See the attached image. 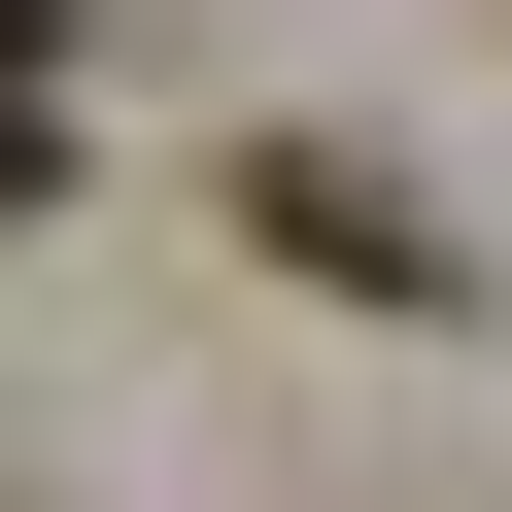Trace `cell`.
I'll use <instances>...</instances> for the list:
<instances>
[{"label": "cell", "mask_w": 512, "mask_h": 512, "mask_svg": "<svg viewBox=\"0 0 512 512\" xmlns=\"http://www.w3.org/2000/svg\"><path fill=\"white\" fill-rule=\"evenodd\" d=\"M274 239H308V274H376V308H444V205H410V171H274Z\"/></svg>", "instance_id": "6da1fadb"}, {"label": "cell", "mask_w": 512, "mask_h": 512, "mask_svg": "<svg viewBox=\"0 0 512 512\" xmlns=\"http://www.w3.org/2000/svg\"><path fill=\"white\" fill-rule=\"evenodd\" d=\"M35 171H69V137H35V103H0V205H35Z\"/></svg>", "instance_id": "7a4b0ae2"}, {"label": "cell", "mask_w": 512, "mask_h": 512, "mask_svg": "<svg viewBox=\"0 0 512 512\" xmlns=\"http://www.w3.org/2000/svg\"><path fill=\"white\" fill-rule=\"evenodd\" d=\"M35 35H69V0H0V69H35Z\"/></svg>", "instance_id": "3957f363"}]
</instances>
